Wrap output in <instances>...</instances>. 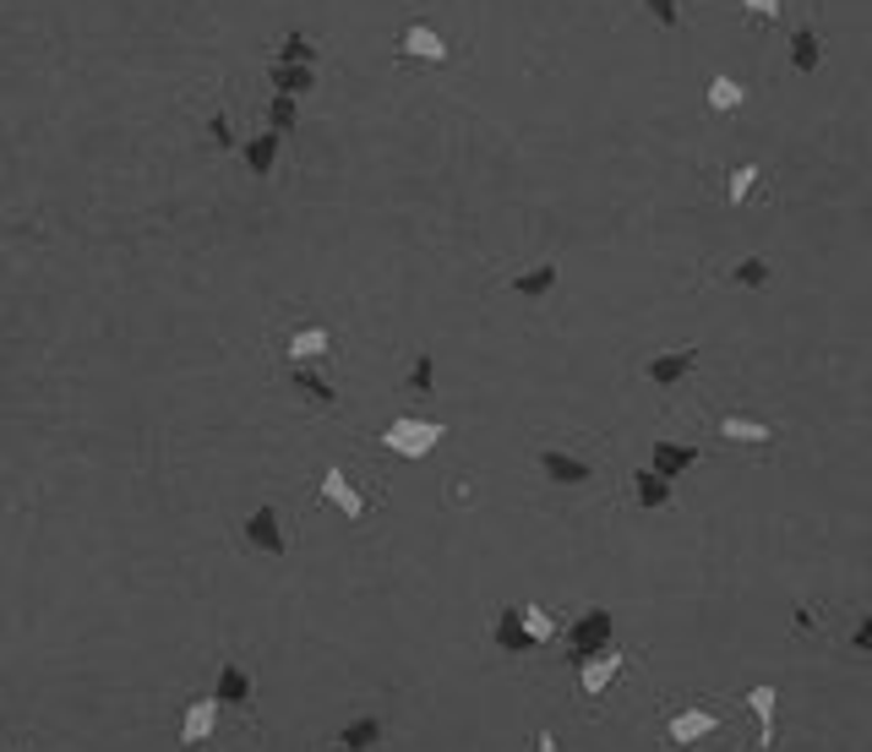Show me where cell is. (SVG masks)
I'll list each match as a JSON object with an SVG mask.
<instances>
[{"label": "cell", "instance_id": "6da1fadb", "mask_svg": "<svg viewBox=\"0 0 872 752\" xmlns=\"http://www.w3.org/2000/svg\"><path fill=\"white\" fill-rule=\"evenodd\" d=\"M441 437H447V426H441V420L399 415V420H388V426H382V437H377V442H382L388 452H399V458H426Z\"/></svg>", "mask_w": 872, "mask_h": 752}, {"label": "cell", "instance_id": "7402d4cb", "mask_svg": "<svg viewBox=\"0 0 872 752\" xmlns=\"http://www.w3.org/2000/svg\"><path fill=\"white\" fill-rule=\"evenodd\" d=\"M279 132H257V137H246V169L251 175H273V164H279Z\"/></svg>", "mask_w": 872, "mask_h": 752}, {"label": "cell", "instance_id": "2e32d148", "mask_svg": "<svg viewBox=\"0 0 872 752\" xmlns=\"http://www.w3.org/2000/svg\"><path fill=\"white\" fill-rule=\"evenodd\" d=\"M507 290H513V295H524V301L551 295V290H557V262H535V268H524L518 279H507Z\"/></svg>", "mask_w": 872, "mask_h": 752}, {"label": "cell", "instance_id": "1f68e13d", "mask_svg": "<svg viewBox=\"0 0 872 752\" xmlns=\"http://www.w3.org/2000/svg\"><path fill=\"white\" fill-rule=\"evenodd\" d=\"M736 5H741V16H752V22H780V16H785L780 0H736Z\"/></svg>", "mask_w": 872, "mask_h": 752}, {"label": "cell", "instance_id": "603a6c76", "mask_svg": "<svg viewBox=\"0 0 872 752\" xmlns=\"http://www.w3.org/2000/svg\"><path fill=\"white\" fill-rule=\"evenodd\" d=\"M633 496H638V507H671V480L655 474V469H638L633 474Z\"/></svg>", "mask_w": 872, "mask_h": 752}, {"label": "cell", "instance_id": "52a82bcc", "mask_svg": "<svg viewBox=\"0 0 872 752\" xmlns=\"http://www.w3.org/2000/svg\"><path fill=\"white\" fill-rule=\"evenodd\" d=\"M698 366V344H687V349H666V355H655L649 366H644V377L655 382V388H677L687 371Z\"/></svg>", "mask_w": 872, "mask_h": 752}, {"label": "cell", "instance_id": "7c38bea8", "mask_svg": "<svg viewBox=\"0 0 872 752\" xmlns=\"http://www.w3.org/2000/svg\"><path fill=\"white\" fill-rule=\"evenodd\" d=\"M791 66H796L802 77L824 66V38H818V22H802V27H791Z\"/></svg>", "mask_w": 872, "mask_h": 752}, {"label": "cell", "instance_id": "ac0fdd59", "mask_svg": "<svg viewBox=\"0 0 872 752\" xmlns=\"http://www.w3.org/2000/svg\"><path fill=\"white\" fill-rule=\"evenodd\" d=\"M333 349V333L327 327H300V333H290V366H311L316 355H327Z\"/></svg>", "mask_w": 872, "mask_h": 752}, {"label": "cell", "instance_id": "f546056e", "mask_svg": "<svg viewBox=\"0 0 872 752\" xmlns=\"http://www.w3.org/2000/svg\"><path fill=\"white\" fill-rule=\"evenodd\" d=\"M752 186H758V164H736V169H730V180H726V197H730V202H747V197H752Z\"/></svg>", "mask_w": 872, "mask_h": 752}, {"label": "cell", "instance_id": "8fae6325", "mask_svg": "<svg viewBox=\"0 0 872 752\" xmlns=\"http://www.w3.org/2000/svg\"><path fill=\"white\" fill-rule=\"evenodd\" d=\"M649 452H655V458H649V469H655V474H666V480H677V474H687V469L698 463V448H693V442H666V437H660Z\"/></svg>", "mask_w": 872, "mask_h": 752}, {"label": "cell", "instance_id": "83f0119b", "mask_svg": "<svg viewBox=\"0 0 872 752\" xmlns=\"http://www.w3.org/2000/svg\"><path fill=\"white\" fill-rule=\"evenodd\" d=\"M279 60H290V66H311L316 71V60H322V49L305 38V33H290L284 44H279Z\"/></svg>", "mask_w": 872, "mask_h": 752}, {"label": "cell", "instance_id": "5bb4252c", "mask_svg": "<svg viewBox=\"0 0 872 752\" xmlns=\"http://www.w3.org/2000/svg\"><path fill=\"white\" fill-rule=\"evenodd\" d=\"M747 709H752V720H758V752L774 748V715H780V693L774 687H752L747 693Z\"/></svg>", "mask_w": 872, "mask_h": 752}, {"label": "cell", "instance_id": "836d02e7", "mask_svg": "<svg viewBox=\"0 0 872 752\" xmlns=\"http://www.w3.org/2000/svg\"><path fill=\"white\" fill-rule=\"evenodd\" d=\"M851 649L872 660V616H862V621H857V632H851Z\"/></svg>", "mask_w": 872, "mask_h": 752}, {"label": "cell", "instance_id": "e575fe53", "mask_svg": "<svg viewBox=\"0 0 872 752\" xmlns=\"http://www.w3.org/2000/svg\"><path fill=\"white\" fill-rule=\"evenodd\" d=\"M796 632H802V638L813 632V610H807V605H796Z\"/></svg>", "mask_w": 872, "mask_h": 752}, {"label": "cell", "instance_id": "9c48e42d", "mask_svg": "<svg viewBox=\"0 0 872 752\" xmlns=\"http://www.w3.org/2000/svg\"><path fill=\"white\" fill-rule=\"evenodd\" d=\"M219 726V704L213 698H197L186 704V720H180V752H197V742H208Z\"/></svg>", "mask_w": 872, "mask_h": 752}, {"label": "cell", "instance_id": "d4e9b609", "mask_svg": "<svg viewBox=\"0 0 872 752\" xmlns=\"http://www.w3.org/2000/svg\"><path fill=\"white\" fill-rule=\"evenodd\" d=\"M202 132H208V143H213V148H219V153L241 148V137H235V115H230V104H219V110L208 115V126H202Z\"/></svg>", "mask_w": 872, "mask_h": 752}, {"label": "cell", "instance_id": "ba28073f", "mask_svg": "<svg viewBox=\"0 0 872 752\" xmlns=\"http://www.w3.org/2000/svg\"><path fill=\"white\" fill-rule=\"evenodd\" d=\"M616 671H622V654L616 649H600V654H589V660H579V687L583 698H600L611 682H616Z\"/></svg>", "mask_w": 872, "mask_h": 752}, {"label": "cell", "instance_id": "4dcf8cb0", "mask_svg": "<svg viewBox=\"0 0 872 752\" xmlns=\"http://www.w3.org/2000/svg\"><path fill=\"white\" fill-rule=\"evenodd\" d=\"M436 360L432 355H421V360H415V366H410V377H404V388H410V399H426V393H432V371Z\"/></svg>", "mask_w": 872, "mask_h": 752}, {"label": "cell", "instance_id": "484cf974", "mask_svg": "<svg viewBox=\"0 0 872 752\" xmlns=\"http://www.w3.org/2000/svg\"><path fill=\"white\" fill-rule=\"evenodd\" d=\"M769 279H774V268L763 257H741L730 268V284H741V290H769Z\"/></svg>", "mask_w": 872, "mask_h": 752}, {"label": "cell", "instance_id": "d6a6232c", "mask_svg": "<svg viewBox=\"0 0 872 752\" xmlns=\"http://www.w3.org/2000/svg\"><path fill=\"white\" fill-rule=\"evenodd\" d=\"M644 5L655 11V22H660V27H677V22H682V5H677V0H644Z\"/></svg>", "mask_w": 872, "mask_h": 752}, {"label": "cell", "instance_id": "44dd1931", "mask_svg": "<svg viewBox=\"0 0 872 752\" xmlns=\"http://www.w3.org/2000/svg\"><path fill=\"white\" fill-rule=\"evenodd\" d=\"M290 388H294V393H305L311 404H322V409H333V399H338V393H333V382H327L316 366H290Z\"/></svg>", "mask_w": 872, "mask_h": 752}, {"label": "cell", "instance_id": "ffe728a7", "mask_svg": "<svg viewBox=\"0 0 872 752\" xmlns=\"http://www.w3.org/2000/svg\"><path fill=\"white\" fill-rule=\"evenodd\" d=\"M377 742H382V720L377 715H360V720H349L338 731V752H377Z\"/></svg>", "mask_w": 872, "mask_h": 752}, {"label": "cell", "instance_id": "4fadbf2b", "mask_svg": "<svg viewBox=\"0 0 872 752\" xmlns=\"http://www.w3.org/2000/svg\"><path fill=\"white\" fill-rule=\"evenodd\" d=\"M213 704H219V709H246V704H251V671H246V665H224V671H219V687H213Z\"/></svg>", "mask_w": 872, "mask_h": 752}, {"label": "cell", "instance_id": "f1b7e54d", "mask_svg": "<svg viewBox=\"0 0 872 752\" xmlns=\"http://www.w3.org/2000/svg\"><path fill=\"white\" fill-rule=\"evenodd\" d=\"M294 115H300V110H294L290 93H273V99H268V132H279V137H284V132L294 126Z\"/></svg>", "mask_w": 872, "mask_h": 752}, {"label": "cell", "instance_id": "5b68a950", "mask_svg": "<svg viewBox=\"0 0 872 752\" xmlns=\"http://www.w3.org/2000/svg\"><path fill=\"white\" fill-rule=\"evenodd\" d=\"M540 474H546L551 485H589V480H594V463L568 448H540Z\"/></svg>", "mask_w": 872, "mask_h": 752}, {"label": "cell", "instance_id": "3957f363", "mask_svg": "<svg viewBox=\"0 0 872 752\" xmlns=\"http://www.w3.org/2000/svg\"><path fill=\"white\" fill-rule=\"evenodd\" d=\"M720 726H726V715H715V709H682V715L666 720V742H671V748H698V742L715 737Z\"/></svg>", "mask_w": 872, "mask_h": 752}, {"label": "cell", "instance_id": "8992f818", "mask_svg": "<svg viewBox=\"0 0 872 752\" xmlns=\"http://www.w3.org/2000/svg\"><path fill=\"white\" fill-rule=\"evenodd\" d=\"M600 649H611V610H583L579 621H573V660H589V654H600Z\"/></svg>", "mask_w": 872, "mask_h": 752}, {"label": "cell", "instance_id": "e0dca14e", "mask_svg": "<svg viewBox=\"0 0 872 752\" xmlns=\"http://www.w3.org/2000/svg\"><path fill=\"white\" fill-rule=\"evenodd\" d=\"M268 82H273V93L300 99V93L316 88V71H311V66H290V60H273V66H268Z\"/></svg>", "mask_w": 872, "mask_h": 752}, {"label": "cell", "instance_id": "9a60e30c", "mask_svg": "<svg viewBox=\"0 0 872 752\" xmlns=\"http://www.w3.org/2000/svg\"><path fill=\"white\" fill-rule=\"evenodd\" d=\"M720 437H726V442H741V448H769V442H774V426H769V420H752V415H726V420H720Z\"/></svg>", "mask_w": 872, "mask_h": 752}, {"label": "cell", "instance_id": "277c9868", "mask_svg": "<svg viewBox=\"0 0 872 752\" xmlns=\"http://www.w3.org/2000/svg\"><path fill=\"white\" fill-rule=\"evenodd\" d=\"M447 55H452V49H447V38L436 33L432 22H421V16H415V22L404 27V38H399V60H426V66H441Z\"/></svg>", "mask_w": 872, "mask_h": 752}, {"label": "cell", "instance_id": "d6986e66", "mask_svg": "<svg viewBox=\"0 0 872 752\" xmlns=\"http://www.w3.org/2000/svg\"><path fill=\"white\" fill-rule=\"evenodd\" d=\"M704 104H709L715 115H730V110H741V104H747V88H741L736 77H726V71H715V77H709V88H704Z\"/></svg>", "mask_w": 872, "mask_h": 752}, {"label": "cell", "instance_id": "cb8c5ba5", "mask_svg": "<svg viewBox=\"0 0 872 752\" xmlns=\"http://www.w3.org/2000/svg\"><path fill=\"white\" fill-rule=\"evenodd\" d=\"M491 638H496V643H502L507 654H524V649H535V643H529V632H524V616H518V610H502V616H496V632H491Z\"/></svg>", "mask_w": 872, "mask_h": 752}, {"label": "cell", "instance_id": "4316f807", "mask_svg": "<svg viewBox=\"0 0 872 752\" xmlns=\"http://www.w3.org/2000/svg\"><path fill=\"white\" fill-rule=\"evenodd\" d=\"M518 616H524V632H529V643H551V638H557V621H551V616H546L535 601L518 605Z\"/></svg>", "mask_w": 872, "mask_h": 752}, {"label": "cell", "instance_id": "7a4b0ae2", "mask_svg": "<svg viewBox=\"0 0 872 752\" xmlns=\"http://www.w3.org/2000/svg\"><path fill=\"white\" fill-rule=\"evenodd\" d=\"M246 546H251V551H268V557H290V540H284V524H279V502H262V507L246 518Z\"/></svg>", "mask_w": 872, "mask_h": 752}, {"label": "cell", "instance_id": "30bf717a", "mask_svg": "<svg viewBox=\"0 0 872 752\" xmlns=\"http://www.w3.org/2000/svg\"><path fill=\"white\" fill-rule=\"evenodd\" d=\"M322 496H327V502H333L349 524H360V518H366V496L349 485V474H344V469H327V474H322Z\"/></svg>", "mask_w": 872, "mask_h": 752}]
</instances>
